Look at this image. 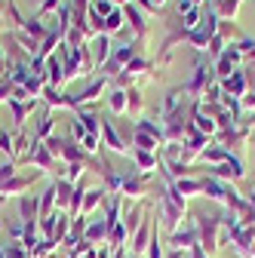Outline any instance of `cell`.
<instances>
[{
	"label": "cell",
	"mask_w": 255,
	"mask_h": 258,
	"mask_svg": "<svg viewBox=\"0 0 255 258\" xmlns=\"http://www.w3.org/2000/svg\"><path fill=\"white\" fill-rule=\"evenodd\" d=\"M181 209H184V197L178 190H166V221L175 224L181 218Z\"/></svg>",
	"instance_id": "6da1fadb"
},
{
	"label": "cell",
	"mask_w": 255,
	"mask_h": 258,
	"mask_svg": "<svg viewBox=\"0 0 255 258\" xmlns=\"http://www.w3.org/2000/svg\"><path fill=\"white\" fill-rule=\"evenodd\" d=\"M225 89L231 95H246V80H243V71H234L231 77H225Z\"/></svg>",
	"instance_id": "7a4b0ae2"
},
{
	"label": "cell",
	"mask_w": 255,
	"mask_h": 258,
	"mask_svg": "<svg viewBox=\"0 0 255 258\" xmlns=\"http://www.w3.org/2000/svg\"><path fill=\"white\" fill-rule=\"evenodd\" d=\"M172 243H175V246H194V243H197V231H194V228L178 231V234L172 237Z\"/></svg>",
	"instance_id": "3957f363"
},
{
	"label": "cell",
	"mask_w": 255,
	"mask_h": 258,
	"mask_svg": "<svg viewBox=\"0 0 255 258\" xmlns=\"http://www.w3.org/2000/svg\"><path fill=\"white\" fill-rule=\"evenodd\" d=\"M203 187V181H190V178H184V181H178V194H194V190H200Z\"/></svg>",
	"instance_id": "277c9868"
},
{
	"label": "cell",
	"mask_w": 255,
	"mask_h": 258,
	"mask_svg": "<svg viewBox=\"0 0 255 258\" xmlns=\"http://www.w3.org/2000/svg\"><path fill=\"white\" fill-rule=\"evenodd\" d=\"M243 0H221V16H234Z\"/></svg>",
	"instance_id": "5b68a950"
},
{
	"label": "cell",
	"mask_w": 255,
	"mask_h": 258,
	"mask_svg": "<svg viewBox=\"0 0 255 258\" xmlns=\"http://www.w3.org/2000/svg\"><path fill=\"white\" fill-rule=\"evenodd\" d=\"M197 126L203 129V133H215V123H212V120H206V117H200V114H197Z\"/></svg>",
	"instance_id": "8992f818"
},
{
	"label": "cell",
	"mask_w": 255,
	"mask_h": 258,
	"mask_svg": "<svg viewBox=\"0 0 255 258\" xmlns=\"http://www.w3.org/2000/svg\"><path fill=\"white\" fill-rule=\"evenodd\" d=\"M243 105H246V108H255V92H246V95H243Z\"/></svg>",
	"instance_id": "52a82bcc"
},
{
	"label": "cell",
	"mask_w": 255,
	"mask_h": 258,
	"mask_svg": "<svg viewBox=\"0 0 255 258\" xmlns=\"http://www.w3.org/2000/svg\"><path fill=\"white\" fill-rule=\"evenodd\" d=\"M142 246H145V228H142L139 237H136V249H142Z\"/></svg>",
	"instance_id": "ba28073f"
},
{
	"label": "cell",
	"mask_w": 255,
	"mask_h": 258,
	"mask_svg": "<svg viewBox=\"0 0 255 258\" xmlns=\"http://www.w3.org/2000/svg\"><path fill=\"white\" fill-rule=\"evenodd\" d=\"M151 258H160V246H157V240H154V246H151Z\"/></svg>",
	"instance_id": "9c48e42d"
},
{
	"label": "cell",
	"mask_w": 255,
	"mask_h": 258,
	"mask_svg": "<svg viewBox=\"0 0 255 258\" xmlns=\"http://www.w3.org/2000/svg\"><path fill=\"white\" fill-rule=\"evenodd\" d=\"M249 206H252V209H255V194H252V197H249Z\"/></svg>",
	"instance_id": "30bf717a"
},
{
	"label": "cell",
	"mask_w": 255,
	"mask_h": 258,
	"mask_svg": "<svg viewBox=\"0 0 255 258\" xmlns=\"http://www.w3.org/2000/svg\"><path fill=\"white\" fill-rule=\"evenodd\" d=\"M252 258H255V246H252Z\"/></svg>",
	"instance_id": "8fae6325"
},
{
	"label": "cell",
	"mask_w": 255,
	"mask_h": 258,
	"mask_svg": "<svg viewBox=\"0 0 255 258\" xmlns=\"http://www.w3.org/2000/svg\"><path fill=\"white\" fill-rule=\"evenodd\" d=\"M252 123H255V120H252Z\"/></svg>",
	"instance_id": "7c38bea8"
}]
</instances>
